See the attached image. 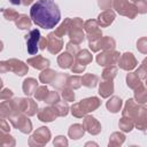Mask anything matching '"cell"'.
I'll use <instances>...</instances> for the list:
<instances>
[{
	"mask_svg": "<svg viewBox=\"0 0 147 147\" xmlns=\"http://www.w3.org/2000/svg\"><path fill=\"white\" fill-rule=\"evenodd\" d=\"M83 26H84V22L82 18L76 17L74 20H71L70 23V28L68 31L70 41L79 45L80 42H83V40L85 39V33L83 31Z\"/></svg>",
	"mask_w": 147,
	"mask_h": 147,
	"instance_id": "8992f818",
	"label": "cell"
},
{
	"mask_svg": "<svg viewBox=\"0 0 147 147\" xmlns=\"http://www.w3.org/2000/svg\"><path fill=\"white\" fill-rule=\"evenodd\" d=\"M113 7L119 15L126 16L129 18H134L138 14L136 5L129 0H114Z\"/></svg>",
	"mask_w": 147,
	"mask_h": 147,
	"instance_id": "52a82bcc",
	"label": "cell"
},
{
	"mask_svg": "<svg viewBox=\"0 0 147 147\" xmlns=\"http://www.w3.org/2000/svg\"><path fill=\"white\" fill-rule=\"evenodd\" d=\"M115 45H116V42H115L114 38H111V37H101L99 40L88 42V46L92 49V52H99L100 49L114 51Z\"/></svg>",
	"mask_w": 147,
	"mask_h": 147,
	"instance_id": "7c38bea8",
	"label": "cell"
},
{
	"mask_svg": "<svg viewBox=\"0 0 147 147\" xmlns=\"http://www.w3.org/2000/svg\"><path fill=\"white\" fill-rule=\"evenodd\" d=\"M106 106H107V109H108L109 111H111V113H117V111L121 110L122 100H121L118 96H113V98H110V99L107 101Z\"/></svg>",
	"mask_w": 147,
	"mask_h": 147,
	"instance_id": "4316f807",
	"label": "cell"
},
{
	"mask_svg": "<svg viewBox=\"0 0 147 147\" xmlns=\"http://www.w3.org/2000/svg\"><path fill=\"white\" fill-rule=\"evenodd\" d=\"M0 129H1V132H9V123L7 122V119L5 117H1V122H0Z\"/></svg>",
	"mask_w": 147,
	"mask_h": 147,
	"instance_id": "f907efd6",
	"label": "cell"
},
{
	"mask_svg": "<svg viewBox=\"0 0 147 147\" xmlns=\"http://www.w3.org/2000/svg\"><path fill=\"white\" fill-rule=\"evenodd\" d=\"M114 93V83L113 79L110 80H103L99 85V94L102 98H108Z\"/></svg>",
	"mask_w": 147,
	"mask_h": 147,
	"instance_id": "44dd1931",
	"label": "cell"
},
{
	"mask_svg": "<svg viewBox=\"0 0 147 147\" xmlns=\"http://www.w3.org/2000/svg\"><path fill=\"white\" fill-rule=\"evenodd\" d=\"M92 59H93V57H92V54H91L87 49L79 51V53L76 55V60H77L78 62H80L82 64H84V65L91 63V62H92Z\"/></svg>",
	"mask_w": 147,
	"mask_h": 147,
	"instance_id": "1f68e13d",
	"label": "cell"
},
{
	"mask_svg": "<svg viewBox=\"0 0 147 147\" xmlns=\"http://www.w3.org/2000/svg\"><path fill=\"white\" fill-rule=\"evenodd\" d=\"M54 145H55V146H59V145H61V146H67V145H68V141L64 139V137L59 136V137H56V138L54 139Z\"/></svg>",
	"mask_w": 147,
	"mask_h": 147,
	"instance_id": "816d5d0a",
	"label": "cell"
},
{
	"mask_svg": "<svg viewBox=\"0 0 147 147\" xmlns=\"http://www.w3.org/2000/svg\"><path fill=\"white\" fill-rule=\"evenodd\" d=\"M85 68H86V65H84V64H82L80 62H78L76 59H75V61H74V63H72V65H71V71L74 72V74H80V72H83L84 70H85Z\"/></svg>",
	"mask_w": 147,
	"mask_h": 147,
	"instance_id": "bcb514c9",
	"label": "cell"
},
{
	"mask_svg": "<svg viewBox=\"0 0 147 147\" xmlns=\"http://www.w3.org/2000/svg\"><path fill=\"white\" fill-rule=\"evenodd\" d=\"M137 48L140 53L147 54V37H142L137 41Z\"/></svg>",
	"mask_w": 147,
	"mask_h": 147,
	"instance_id": "ee69618b",
	"label": "cell"
},
{
	"mask_svg": "<svg viewBox=\"0 0 147 147\" xmlns=\"http://www.w3.org/2000/svg\"><path fill=\"white\" fill-rule=\"evenodd\" d=\"M32 1H33V0H23V2H22V5H24V6H28V5H30V3H32Z\"/></svg>",
	"mask_w": 147,
	"mask_h": 147,
	"instance_id": "11a10c76",
	"label": "cell"
},
{
	"mask_svg": "<svg viewBox=\"0 0 147 147\" xmlns=\"http://www.w3.org/2000/svg\"><path fill=\"white\" fill-rule=\"evenodd\" d=\"M40 32L38 29H33L31 30L26 36H25V40H26V49L28 53L31 55L37 54L38 49H39V41H40Z\"/></svg>",
	"mask_w": 147,
	"mask_h": 147,
	"instance_id": "8fae6325",
	"label": "cell"
},
{
	"mask_svg": "<svg viewBox=\"0 0 147 147\" xmlns=\"http://www.w3.org/2000/svg\"><path fill=\"white\" fill-rule=\"evenodd\" d=\"M134 99L136 101L144 108L147 109V87L142 84L134 90Z\"/></svg>",
	"mask_w": 147,
	"mask_h": 147,
	"instance_id": "ffe728a7",
	"label": "cell"
},
{
	"mask_svg": "<svg viewBox=\"0 0 147 147\" xmlns=\"http://www.w3.org/2000/svg\"><path fill=\"white\" fill-rule=\"evenodd\" d=\"M83 125H84L85 130L91 134H98L101 131L100 123L93 116H85V118L83 121Z\"/></svg>",
	"mask_w": 147,
	"mask_h": 147,
	"instance_id": "2e32d148",
	"label": "cell"
},
{
	"mask_svg": "<svg viewBox=\"0 0 147 147\" xmlns=\"http://www.w3.org/2000/svg\"><path fill=\"white\" fill-rule=\"evenodd\" d=\"M0 145L1 146H14L15 140L9 134H7L5 132H1V134H0Z\"/></svg>",
	"mask_w": 147,
	"mask_h": 147,
	"instance_id": "ab89813d",
	"label": "cell"
},
{
	"mask_svg": "<svg viewBox=\"0 0 147 147\" xmlns=\"http://www.w3.org/2000/svg\"><path fill=\"white\" fill-rule=\"evenodd\" d=\"M28 64H30L31 67H33L34 69L38 70H45L48 68L49 65V61L45 57H42L41 55H36L33 57H30L28 60Z\"/></svg>",
	"mask_w": 147,
	"mask_h": 147,
	"instance_id": "ac0fdd59",
	"label": "cell"
},
{
	"mask_svg": "<svg viewBox=\"0 0 147 147\" xmlns=\"http://www.w3.org/2000/svg\"><path fill=\"white\" fill-rule=\"evenodd\" d=\"M133 1H137V0H133Z\"/></svg>",
	"mask_w": 147,
	"mask_h": 147,
	"instance_id": "6f0895ef",
	"label": "cell"
},
{
	"mask_svg": "<svg viewBox=\"0 0 147 147\" xmlns=\"http://www.w3.org/2000/svg\"><path fill=\"white\" fill-rule=\"evenodd\" d=\"M56 75H57L56 71H54V70L47 68V69L42 70V72L39 75V80H40L41 83H44V84H47V83L52 84V82L55 79Z\"/></svg>",
	"mask_w": 147,
	"mask_h": 147,
	"instance_id": "d4e9b609",
	"label": "cell"
},
{
	"mask_svg": "<svg viewBox=\"0 0 147 147\" xmlns=\"http://www.w3.org/2000/svg\"><path fill=\"white\" fill-rule=\"evenodd\" d=\"M0 71L2 74L11 71L17 76H24L25 74H28V65L17 59H9L0 62Z\"/></svg>",
	"mask_w": 147,
	"mask_h": 147,
	"instance_id": "277c9868",
	"label": "cell"
},
{
	"mask_svg": "<svg viewBox=\"0 0 147 147\" xmlns=\"http://www.w3.org/2000/svg\"><path fill=\"white\" fill-rule=\"evenodd\" d=\"M30 17L39 28L53 29L61 20V11L53 0H37L30 9Z\"/></svg>",
	"mask_w": 147,
	"mask_h": 147,
	"instance_id": "6da1fadb",
	"label": "cell"
},
{
	"mask_svg": "<svg viewBox=\"0 0 147 147\" xmlns=\"http://www.w3.org/2000/svg\"><path fill=\"white\" fill-rule=\"evenodd\" d=\"M121 54L116 51H103L99 55H96V62L98 64L102 67H109L118 64Z\"/></svg>",
	"mask_w": 147,
	"mask_h": 147,
	"instance_id": "ba28073f",
	"label": "cell"
},
{
	"mask_svg": "<svg viewBox=\"0 0 147 147\" xmlns=\"http://www.w3.org/2000/svg\"><path fill=\"white\" fill-rule=\"evenodd\" d=\"M146 85H147V78H146Z\"/></svg>",
	"mask_w": 147,
	"mask_h": 147,
	"instance_id": "9f6ffc18",
	"label": "cell"
},
{
	"mask_svg": "<svg viewBox=\"0 0 147 147\" xmlns=\"http://www.w3.org/2000/svg\"><path fill=\"white\" fill-rule=\"evenodd\" d=\"M47 45H48V39H47V37H41V38H40V41H39V48L44 51V49H46Z\"/></svg>",
	"mask_w": 147,
	"mask_h": 147,
	"instance_id": "f5cc1de1",
	"label": "cell"
},
{
	"mask_svg": "<svg viewBox=\"0 0 147 147\" xmlns=\"http://www.w3.org/2000/svg\"><path fill=\"white\" fill-rule=\"evenodd\" d=\"M37 87H38V82H37L34 78H26V79H24L23 85H22L23 92H24V94L28 95V96L34 94Z\"/></svg>",
	"mask_w": 147,
	"mask_h": 147,
	"instance_id": "603a6c76",
	"label": "cell"
},
{
	"mask_svg": "<svg viewBox=\"0 0 147 147\" xmlns=\"http://www.w3.org/2000/svg\"><path fill=\"white\" fill-rule=\"evenodd\" d=\"M134 5H136L137 11L139 14H146L147 13V1L146 0H137V1H134Z\"/></svg>",
	"mask_w": 147,
	"mask_h": 147,
	"instance_id": "f6af8a7d",
	"label": "cell"
},
{
	"mask_svg": "<svg viewBox=\"0 0 147 147\" xmlns=\"http://www.w3.org/2000/svg\"><path fill=\"white\" fill-rule=\"evenodd\" d=\"M44 101H45L46 103H48V105H55V103H57V102L60 101V95H59L57 92L52 91V92L48 93V95L46 96V99H45Z\"/></svg>",
	"mask_w": 147,
	"mask_h": 147,
	"instance_id": "b9f144b4",
	"label": "cell"
},
{
	"mask_svg": "<svg viewBox=\"0 0 147 147\" xmlns=\"http://www.w3.org/2000/svg\"><path fill=\"white\" fill-rule=\"evenodd\" d=\"M84 131H85L84 125H82V124H74V125L70 126L68 133H69V137L70 138H72V139H79V138L83 137Z\"/></svg>",
	"mask_w": 147,
	"mask_h": 147,
	"instance_id": "83f0119b",
	"label": "cell"
},
{
	"mask_svg": "<svg viewBox=\"0 0 147 147\" xmlns=\"http://www.w3.org/2000/svg\"><path fill=\"white\" fill-rule=\"evenodd\" d=\"M114 20H115V13L111 9H109V10H105V11L100 13L96 22L99 23V25L101 28H106V26L110 25L114 22Z\"/></svg>",
	"mask_w": 147,
	"mask_h": 147,
	"instance_id": "e0dca14e",
	"label": "cell"
},
{
	"mask_svg": "<svg viewBox=\"0 0 147 147\" xmlns=\"http://www.w3.org/2000/svg\"><path fill=\"white\" fill-rule=\"evenodd\" d=\"M15 24H16V26H17L18 29H21V30H29V29L31 28V24H32L31 17H28V15L22 14V15H20L18 18L15 21Z\"/></svg>",
	"mask_w": 147,
	"mask_h": 147,
	"instance_id": "484cf974",
	"label": "cell"
},
{
	"mask_svg": "<svg viewBox=\"0 0 147 147\" xmlns=\"http://www.w3.org/2000/svg\"><path fill=\"white\" fill-rule=\"evenodd\" d=\"M146 1H147V0H146Z\"/></svg>",
	"mask_w": 147,
	"mask_h": 147,
	"instance_id": "680465c9",
	"label": "cell"
},
{
	"mask_svg": "<svg viewBox=\"0 0 147 147\" xmlns=\"http://www.w3.org/2000/svg\"><path fill=\"white\" fill-rule=\"evenodd\" d=\"M82 82H83V85L86 86V87H90V88H93L96 86L98 82H99V78L98 76L95 75H92V74H85L83 77H82Z\"/></svg>",
	"mask_w": 147,
	"mask_h": 147,
	"instance_id": "f546056e",
	"label": "cell"
},
{
	"mask_svg": "<svg viewBox=\"0 0 147 147\" xmlns=\"http://www.w3.org/2000/svg\"><path fill=\"white\" fill-rule=\"evenodd\" d=\"M59 116L55 107L48 106V107H42L39 111H38V117L40 121L42 122H52L54 121L56 117Z\"/></svg>",
	"mask_w": 147,
	"mask_h": 147,
	"instance_id": "9a60e30c",
	"label": "cell"
},
{
	"mask_svg": "<svg viewBox=\"0 0 147 147\" xmlns=\"http://www.w3.org/2000/svg\"><path fill=\"white\" fill-rule=\"evenodd\" d=\"M68 78L69 76L67 74H60L57 72L55 79L52 82V86H54L55 88H59V90H63L64 87L68 86Z\"/></svg>",
	"mask_w": 147,
	"mask_h": 147,
	"instance_id": "cb8c5ba5",
	"label": "cell"
},
{
	"mask_svg": "<svg viewBox=\"0 0 147 147\" xmlns=\"http://www.w3.org/2000/svg\"><path fill=\"white\" fill-rule=\"evenodd\" d=\"M10 102L14 108V111H20L28 116L36 115L37 109H38L37 103L32 99H29V98H15L10 100Z\"/></svg>",
	"mask_w": 147,
	"mask_h": 147,
	"instance_id": "3957f363",
	"label": "cell"
},
{
	"mask_svg": "<svg viewBox=\"0 0 147 147\" xmlns=\"http://www.w3.org/2000/svg\"><path fill=\"white\" fill-rule=\"evenodd\" d=\"M54 107H55L59 116H65L68 114V111H69V106H68L65 100L64 101H59L57 103L54 105Z\"/></svg>",
	"mask_w": 147,
	"mask_h": 147,
	"instance_id": "8d00e7d4",
	"label": "cell"
},
{
	"mask_svg": "<svg viewBox=\"0 0 147 147\" xmlns=\"http://www.w3.org/2000/svg\"><path fill=\"white\" fill-rule=\"evenodd\" d=\"M138 62L134 57V55L132 53H124L121 55L119 57V61H118V65L119 68H122L123 70H126V71H131L132 69H134L137 67Z\"/></svg>",
	"mask_w": 147,
	"mask_h": 147,
	"instance_id": "4fadbf2b",
	"label": "cell"
},
{
	"mask_svg": "<svg viewBox=\"0 0 147 147\" xmlns=\"http://www.w3.org/2000/svg\"><path fill=\"white\" fill-rule=\"evenodd\" d=\"M48 93H49V91H48L47 86H39V87H37L33 95L38 101H44L46 99V96L48 95Z\"/></svg>",
	"mask_w": 147,
	"mask_h": 147,
	"instance_id": "d590c367",
	"label": "cell"
},
{
	"mask_svg": "<svg viewBox=\"0 0 147 147\" xmlns=\"http://www.w3.org/2000/svg\"><path fill=\"white\" fill-rule=\"evenodd\" d=\"M70 23H71V18H65V20L60 24V26L55 29L54 33H55L57 37L62 38L64 34H67V33H68L69 28H70Z\"/></svg>",
	"mask_w": 147,
	"mask_h": 147,
	"instance_id": "4dcf8cb0",
	"label": "cell"
},
{
	"mask_svg": "<svg viewBox=\"0 0 147 147\" xmlns=\"http://www.w3.org/2000/svg\"><path fill=\"white\" fill-rule=\"evenodd\" d=\"M113 2H114V0H99V1H98L100 8H101V9H105V10L111 9Z\"/></svg>",
	"mask_w": 147,
	"mask_h": 147,
	"instance_id": "c3c4849f",
	"label": "cell"
},
{
	"mask_svg": "<svg viewBox=\"0 0 147 147\" xmlns=\"http://www.w3.org/2000/svg\"><path fill=\"white\" fill-rule=\"evenodd\" d=\"M101 105V101L96 96H91L80 100L79 102H76L71 107V114L75 117H83L87 113H91L95 109H98Z\"/></svg>",
	"mask_w": 147,
	"mask_h": 147,
	"instance_id": "7a4b0ae2",
	"label": "cell"
},
{
	"mask_svg": "<svg viewBox=\"0 0 147 147\" xmlns=\"http://www.w3.org/2000/svg\"><path fill=\"white\" fill-rule=\"evenodd\" d=\"M133 121H134V126H137L139 130H142V131L146 130L147 129V109L141 107Z\"/></svg>",
	"mask_w": 147,
	"mask_h": 147,
	"instance_id": "d6986e66",
	"label": "cell"
},
{
	"mask_svg": "<svg viewBox=\"0 0 147 147\" xmlns=\"http://www.w3.org/2000/svg\"><path fill=\"white\" fill-rule=\"evenodd\" d=\"M126 84L130 88L136 90L138 86L141 85V79L136 72H129L126 76Z\"/></svg>",
	"mask_w": 147,
	"mask_h": 147,
	"instance_id": "f1b7e54d",
	"label": "cell"
},
{
	"mask_svg": "<svg viewBox=\"0 0 147 147\" xmlns=\"http://www.w3.org/2000/svg\"><path fill=\"white\" fill-rule=\"evenodd\" d=\"M62 98L65 100V101H74L75 100V93H74V90L71 87H64L62 90Z\"/></svg>",
	"mask_w": 147,
	"mask_h": 147,
	"instance_id": "7bdbcfd3",
	"label": "cell"
},
{
	"mask_svg": "<svg viewBox=\"0 0 147 147\" xmlns=\"http://www.w3.org/2000/svg\"><path fill=\"white\" fill-rule=\"evenodd\" d=\"M47 39H48V45H47V49L49 51V53L52 54H57L62 47H63V40L62 38L57 37L54 32H51L48 36H47Z\"/></svg>",
	"mask_w": 147,
	"mask_h": 147,
	"instance_id": "5bb4252c",
	"label": "cell"
},
{
	"mask_svg": "<svg viewBox=\"0 0 147 147\" xmlns=\"http://www.w3.org/2000/svg\"><path fill=\"white\" fill-rule=\"evenodd\" d=\"M9 2H10L11 5H22L23 0H9Z\"/></svg>",
	"mask_w": 147,
	"mask_h": 147,
	"instance_id": "db71d44e",
	"label": "cell"
},
{
	"mask_svg": "<svg viewBox=\"0 0 147 147\" xmlns=\"http://www.w3.org/2000/svg\"><path fill=\"white\" fill-rule=\"evenodd\" d=\"M84 30L86 31V37L88 42L99 40L102 37V31L100 29L99 23L95 20H88L84 23Z\"/></svg>",
	"mask_w": 147,
	"mask_h": 147,
	"instance_id": "9c48e42d",
	"label": "cell"
},
{
	"mask_svg": "<svg viewBox=\"0 0 147 147\" xmlns=\"http://www.w3.org/2000/svg\"><path fill=\"white\" fill-rule=\"evenodd\" d=\"M2 15H3V17L7 21H16L18 18V16H20V14L15 9H13V8H5V9H2Z\"/></svg>",
	"mask_w": 147,
	"mask_h": 147,
	"instance_id": "e575fe53",
	"label": "cell"
},
{
	"mask_svg": "<svg viewBox=\"0 0 147 147\" xmlns=\"http://www.w3.org/2000/svg\"><path fill=\"white\" fill-rule=\"evenodd\" d=\"M67 52H69L70 54H72L74 56H76L78 53H79V46L77 45V44H75V42H72V41H69L68 44H67Z\"/></svg>",
	"mask_w": 147,
	"mask_h": 147,
	"instance_id": "7dc6e473",
	"label": "cell"
},
{
	"mask_svg": "<svg viewBox=\"0 0 147 147\" xmlns=\"http://www.w3.org/2000/svg\"><path fill=\"white\" fill-rule=\"evenodd\" d=\"M124 134L119 133V132H114L110 136V140H109V146H117V145H122L124 142Z\"/></svg>",
	"mask_w": 147,
	"mask_h": 147,
	"instance_id": "74e56055",
	"label": "cell"
},
{
	"mask_svg": "<svg viewBox=\"0 0 147 147\" xmlns=\"http://www.w3.org/2000/svg\"><path fill=\"white\" fill-rule=\"evenodd\" d=\"M83 82H82V77L79 76H69L68 78V86L71 87L72 90H77L82 86Z\"/></svg>",
	"mask_w": 147,
	"mask_h": 147,
	"instance_id": "f35d334b",
	"label": "cell"
},
{
	"mask_svg": "<svg viewBox=\"0 0 147 147\" xmlns=\"http://www.w3.org/2000/svg\"><path fill=\"white\" fill-rule=\"evenodd\" d=\"M116 74H117V68L115 65H109L103 69L102 78H103V80H110V79H114Z\"/></svg>",
	"mask_w": 147,
	"mask_h": 147,
	"instance_id": "836d02e7",
	"label": "cell"
},
{
	"mask_svg": "<svg viewBox=\"0 0 147 147\" xmlns=\"http://www.w3.org/2000/svg\"><path fill=\"white\" fill-rule=\"evenodd\" d=\"M74 61H75V60H74V55L70 54L69 52H64V53L60 54L59 57H57V64H59L62 69L71 68Z\"/></svg>",
	"mask_w": 147,
	"mask_h": 147,
	"instance_id": "7402d4cb",
	"label": "cell"
},
{
	"mask_svg": "<svg viewBox=\"0 0 147 147\" xmlns=\"http://www.w3.org/2000/svg\"><path fill=\"white\" fill-rule=\"evenodd\" d=\"M136 74L140 77V79H146L147 78V57L141 62V64L137 69Z\"/></svg>",
	"mask_w": 147,
	"mask_h": 147,
	"instance_id": "60d3db41",
	"label": "cell"
},
{
	"mask_svg": "<svg viewBox=\"0 0 147 147\" xmlns=\"http://www.w3.org/2000/svg\"><path fill=\"white\" fill-rule=\"evenodd\" d=\"M0 98H1L2 101H3V100H9V99L13 98V92H11L9 88H3V87H2Z\"/></svg>",
	"mask_w": 147,
	"mask_h": 147,
	"instance_id": "681fc988",
	"label": "cell"
},
{
	"mask_svg": "<svg viewBox=\"0 0 147 147\" xmlns=\"http://www.w3.org/2000/svg\"><path fill=\"white\" fill-rule=\"evenodd\" d=\"M134 126V122L132 118L127 117V116H123L119 121V129L124 132H130Z\"/></svg>",
	"mask_w": 147,
	"mask_h": 147,
	"instance_id": "d6a6232c",
	"label": "cell"
},
{
	"mask_svg": "<svg viewBox=\"0 0 147 147\" xmlns=\"http://www.w3.org/2000/svg\"><path fill=\"white\" fill-rule=\"evenodd\" d=\"M8 122H10L15 129H18L23 133H29L32 130V123L28 118V115L23 113H20V111L13 113L8 117Z\"/></svg>",
	"mask_w": 147,
	"mask_h": 147,
	"instance_id": "5b68a950",
	"label": "cell"
},
{
	"mask_svg": "<svg viewBox=\"0 0 147 147\" xmlns=\"http://www.w3.org/2000/svg\"><path fill=\"white\" fill-rule=\"evenodd\" d=\"M51 138V132L46 126L39 127L29 139V145L30 146H42L46 142H48Z\"/></svg>",
	"mask_w": 147,
	"mask_h": 147,
	"instance_id": "30bf717a",
	"label": "cell"
}]
</instances>
